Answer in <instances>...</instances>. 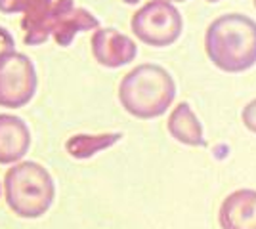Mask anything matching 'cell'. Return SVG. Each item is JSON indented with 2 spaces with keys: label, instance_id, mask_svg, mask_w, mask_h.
Listing matches in <instances>:
<instances>
[{
  "label": "cell",
  "instance_id": "6da1fadb",
  "mask_svg": "<svg viewBox=\"0 0 256 229\" xmlns=\"http://www.w3.org/2000/svg\"><path fill=\"white\" fill-rule=\"evenodd\" d=\"M204 52L224 73H243L256 65V21L245 13H224L204 33Z\"/></svg>",
  "mask_w": 256,
  "mask_h": 229
},
{
  "label": "cell",
  "instance_id": "7a4b0ae2",
  "mask_svg": "<svg viewBox=\"0 0 256 229\" xmlns=\"http://www.w3.org/2000/svg\"><path fill=\"white\" fill-rule=\"evenodd\" d=\"M174 98L176 82L170 73L157 63L134 67L118 84V101L134 119H157L168 111Z\"/></svg>",
  "mask_w": 256,
  "mask_h": 229
},
{
  "label": "cell",
  "instance_id": "3957f363",
  "mask_svg": "<svg viewBox=\"0 0 256 229\" xmlns=\"http://www.w3.org/2000/svg\"><path fill=\"white\" fill-rule=\"evenodd\" d=\"M22 27L27 46L44 44L52 36L60 46H69L76 33L98 31L100 19L84 8H76L73 0H54L48 8L32 17H23Z\"/></svg>",
  "mask_w": 256,
  "mask_h": 229
},
{
  "label": "cell",
  "instance_id": "277c9868",
  "mask_svg": "<svg viewBox=\"0 0 256 229\" xmlns=\"http://www.w3.org/2000/svg\"><path fill=\"white\" fill-rule=\"evenodd\" d=\"M4 195L6 205L20 218H40L52 207L56 186L44 166L22 161L4 176Z\"/></svg>",
  "mask_w": 256,
  "mask_h": 229
},
{
  "label": "cell",
  "instance_id": "5b68a950",
  "mask_svg": "<svg viewBox=\"0 0 256 229\" xmlns=\"http://www.w3.org/2000/svg\"><path fill=\"white\" fill-rule=\"evenodd\" d=\"M132 33L148 46L164 48L174 44L182 34L184 21L178 8L168 0H151L132 15Z\"/></svg>",
  "mask_w": 256,
  "mask_h": 229
},
{
  "label": "cell",
  "instance_id": "8992f818",
  "mask_svg": "<svg viewBox=\"0 0 256 229\" xmlns=\"http://www.w3.org/2000/svg\"><path fill=\"white\" fill-rule=\"evenodd\" d=\"M38 84L36 69L25 54L4 55L0 59V107L20 109L32 99Z\"/></svg>",
  "mask_w": 256,
  "mask_h": 229
},
{
  "label": "cell",
  "instance_id": "52a82bcc",
  "mask_svg": "<svg viewBox=\"0 0 256 229\" xmlns=\"http://www.w3.org/2000/svg\"><path fill=\"white\" fill-rule=\"evenodd\" d=\"M90 46H92L94 59L107 69H118V67L128 65L130 61H134V57L138 54L136 42L111 27L98 29L92 34Z\"/></svg>",
  "mask_w": 256,
  "mask_h": 229
},
{
  "label": "cell",
  "instance_id": "ba28073f",
  "mask_svg": "<svg viewBox=\"0 0 256 229\" xmlns=\"http://www.w3.org/2000/svg\"><path fill=\"white\" fill-rule=\"evenodd\" d=\"M220 229H256V191L237 189L226 197L218 210Z\"/></svg>",
  "mask_w": 256,
  "mask_h": 229
},
{
  "label": "cell",
  "instance_id": "9c48e42d",
  "mask_svg": "<svg viewBox=\"0 0 256 229\" xmlns=\"http://www.w3.org/2000/svg\"><path fill=\"white\" fill-rule=\"evenodd\" d=\"M29 126L16 115H0V164L20 163L29 151Z\"/></svg>",
  "mask_w": 256,
  "mask_h": 229
},
{
  "label": "cell",
  "instance_id": "30bf717a",
  "mask_svg": "<svg viewBox=\"0 0 256 229\" xmlns=\"http://www.w3.org/2000/svg\"><path fill=\"white\" fill-rule=\"evenodd\" d=\"M168 134L176 142L190 145V147H204V132L201 120L197 119V115L193 113L188 101H180L172 113L168 115V122H166Z\"/></svg>",
  "mask_w": 256,
  "mask_h": 229
},
{
  "label": "cell",
  "instance_id": "8fae6325",
  "mask_svg": "<svg viewBox=\"0 0 256 229\" xmlns=\"http://www.w3.org/2000/svg\"><path fill=\"white\" fill-rule=\"evenodd\" d=\"M120 138H122L120 134H100V136L82 134V136L71 138L65 147H67L69 155H73L75 159H88V157L104 151V149H109V147L115 145Z\"/></svg>",
  "mask_w": 256,
  "mask_h": 229
},
{
  "label": "cell",
  "instance_id": "7c38bea8",
  "mask_svg": "<svg viewBox=\"0 0 256 229\" xmlns=\"http://www.w3.org/2000/svg\"><path fill=\"white\" fill-rule=\"evenodd\" d=\"M54 0H0L2 13H23V17H32L44 8H48Z\"/></svg>",
  "mask_w": 256,
  "mask_h": 229
},
{
  "label": "cell",
  "instance_id": "4fadbf2b",
  "mask_svg": "<svg viewBox=\"0 0 256 229\" xmlns=\"http://www.w3.org/2000/svg\"><path fill=\"white\" fill-rule=\"evenodd\" d=\"M241 120H243V124L246 126V130H250L252 134H256V99L248 101L245 107H243Z\"/></svg>",
  "mask_w": 256,
  "mask_h": 229
},
{
  "label": "cell",
  "instance_id": "5bb4252c",
  "mask_svg": "<svg viewBox=\"0 0 256 229\" xmlns=\"http://www.w3.org/2000/svg\"><path fill=\"white\" fill-rule=\"evenodd\" d=\"M12 52H14V36L4 27H0V59Z\"/></svg>",
  "mask_w": 256,
  "mask_h": 229
},
{
  "label": "cell",
  "instance_id": "9a60e30c",
  "mask_svg": "<svg viewBox=\"0 0 256 229\" xmlns=\"http://www.w3.org/2000/svg\"><path fill=\"white\" fill-rule=\"evenodd\" d=\"M122 2H126V4H130V6H134V4H138L140 0H122Z\"/></svg>",
  "mask_w": 256,
  "mask_h": 229
},
{
  "label": "cell",
  "instance_id": "2e32d148",
  "mask_svg": "<svg viewBox=\"0 0 256 229\" xmlns=\"http://www.w3.org/2000/svg\"><path fill=\"white\" fill-rule=\"evenodd\" d=\"M168 2H186V0H168Z\"/></svg>",
  "mask_w": 256,
  "mask_h": 229
},
{
  "label": "cell",
  "instance_id": "e0dca14e",
  "mask_svg": "<svg viewBox=\"0 0 256 229\" xmlns=\"http://www.w3.org/2000/svg\"><path fill=\"white\" fill-rule=\"evenodd\" d=\"M206 2H212L214 4V2H220V0H206Z\"/></svg>",
  "mask_w": 256,
  "mask_h": 229
},
{
  "label": "cell",
  "instance_id": "ac0fdd59",
  "mask_svg": "<svg viewBox=\"0 0 256 229\" xmlns=\"http://www.w3.org/2000/svg\"><path fill=\"white\" fill-rule=\"evenodd\" d=\"M0 195H2V189H0Z\"/></svg>",
  "mask_w": 256,
  "mask_h": 229
},
{
  "label": "cell",
  "instance_id": "d6986e66",
  "mask_svg": "<svg viewBox=\"0 0 256 229\" xmlns=\"http://www.w3.org/2000/svg\"><path fill=\"white\" fill-rule=\"evenodd\" d=\"M254 8H256V0H254Z\"/></svg>",
  "mask_w": 256,
  "mask_h": 229
}]
</instances>
